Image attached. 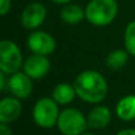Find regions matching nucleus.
Segmentation results:
<instances>
[{
	"label": "nucleus",
	"mask_w": 135,
	"mask_h": 135,
	"mask_svg": "<svg viewBox=\"0 0 135 135\" xmlns=\"http://www.w3.org/2000/svg\"><path fill=\"white\" fill-rule=\"evenodd\" d=\"M76 95L88 103H100L108 94V83L102 74L96 70H85L74 82Z\"/></svg>",
	"instance_id": "1"
},
{
	"label": "nucleus",
	"mask_w": 135,
	"mask_h": 135,
	"mask_svg": "<svg viewBox=\"0 0 135 135\" xmlns=\"http://www.w3.org/2000/svg\"><path fill=\"white\" fill-rule=\"evenodd\" d=\"M85 20L96 27H105L116 19L119 13L117 0H90L84 7Z\"/></svg>",
	"instance_id": "2"
},
{
	"label": "nucleus",
	"mask_w": 135,
	"mask_h": 135,
	"mask_svg": "<svg viewBox=\"0 0 135 135\" xmlns=\"http://www.w3.org/2000/svg\"><path fill=\"white\" fill-rule=\"evenodd\" d=\"M32 116L35 122L43 128H51L58 121L59 110L58 103L50 97L40 98L36 102L32 110Z\"/></svg>",
	"instance_id": "3"
},
{
	"label": "nucleus",
	"mask_w": 135,
	"mask_h": 135,
	"mask_svg": "<svg viewBox=\"0 0 135 135\" xmlns=\"http://www.w3.org/2000/svg\"><path fill=\"white\" fill-rule=\"evenodd\" d=\"M57 126L63 135H82L88 127L86 117L75 108H66L59 113Z\"/></svg>",
	"instance_id": "4"
},
{
	"label": "nucleus",
	"mask_w": 135,
	"mask_h": 135,
	"mask_svg": "<svg viewBox=\"0 0 135 135\" xmlns=\"http://www.w3.org/2000/svg\"><path fill=\"white\" fill-rule=\"evenodd\" d=\"M23 54L14 42L8 39L0 40V70L12 75L23 66Z\"/></svg>",
	"instance_id": "5"
},
{
	"label": "nucleus",
	"mask_w": 135,
	"mask_h": 135,
	"mask_svg": "<svg viewBox=\"0 0 135 135\" xmlns=\"http://www.w3.org/2000/svg\"><path fill=\"white\" fill-rule=\"evenodd\" d=\"M47 17V8L43 2L35 1L28 4L21 11L20 24L25 30L36 31L45 23Z\"/></svg>",
	"instance_id": "6"
},
{
	"label": "nucleus",
	"mask_w": 135,
	"mask_h": 135,
	"mask_svg": "<svg viewBox=\"0 0 135 135\" xmlns=\"http://www.w3.org/2000/svg\"><path fill=\"white\" fill-rule=\"evenodd\" d=\"M27 47L35 55L49 56L56 50L57 43L54 36L42 30H36L28 35L26 40Z\"/></svg>",
	"instance_id": "7"
},
{
	"label": "nucleus",
	"mask_w": 135,
	"mask_h": 135,
	"mask_svg": "<svg viewBox=\"0 0 135 135\" xmlns=\"http://www.w3.org/2000/svg\"><path fill=\"white\" fill-rule=\"evenodd\" d=\"M50 68H51V63L47 56L35 54L28 56L23 64L24 72L32 79L43 78L49 72Z\"/></svg>",
	"instance_id": "8"
},
{
	"label": "nucleus",
	"mask_w": 135,
	"mask_h": 135,
	"mask_svg": "<svg viewBox=\"0 0 135 135\" xmlns=\"http://www.w3.org/2000/svg\"><path fill=\"white\" fill-rule=\"evenodd\" d=\"M7 86L14 97L18 100H26L32 93V78H30L25 72H14L9 77Z\"/></svg>",
	"instance_id": "9"
},
{
	"label": "nucleus",
	"mask_w": 135,
	"mask_h": 135,
	"mask_svg": "<svg viewBox=\"0 0 135 135\" xmlns=\"http://www.w3.org/2000/svg\"><path fill=\"white\" fill-rule=\"evenodd\" d=\"M21 114V103L17 97H5L0 100V122L11 123Z\"/></svg>",
	"instance_id": "10"
},
{
	"label": "nucleus",
	"mask_w": 135,
	"mask_h": 135,
	"mask_svg": "<svg viewBox=\"0 0 135 135\" xmlns=\"http://www.w3.org/2000/svg\"><path fill=\"white\" fill-rule=\"evenodd\" d=\"M112 121V112L105 105H97L89 112L86 116L88 127L93 129H103Z\"/></svg>",
	"instance_id": "11"
},
{
	"label": "nucleus",
	"mask_w": 135,
	"mask_h": 135,
	"mask_svg": "<svg viewBox=\"0 0 135 135\" xmlns=\"http://www.w3.org/2000/svg\"><path fill=\"white\" fill-rule=\"evenodd\" d=\"M59 17H61L62 21H64L65 24L76 25L85 19V11L78 4L70 2V4H66L62 7L61 12H59Z\"/></svg>",
	"instance_id": "12"
},
{
	"label": "nucleus",
	"mask_w": 135,
	"mask_h": 135,
	"mask_svg": "<svg viewBox=\"0 0 135 135\" xmlns=\"http://www.w3.org/2000/svg\"><path fill=\"white\" fill-rule=\"evenodd\" d=\"M116 115L124 122L135 120V95H127L117 102Z\"/></svg>",
	"instance_id": "13"
},
{
	"label": "nucleus",
	"mask_w": 135,
	"mask_h": 135,
	"mask_svg": "<svg viewBox=\"0 0 135 135\" xmlns=\"http://www.w3.org/2000/svg\"><path fill=\"white\" fill-rule=\"evenodd\" d=\"M131 55L126 51V49H116L113 50L105 57V65L110 70H121L128 63V59Z\"/></svg>",
	"instance_id": "14"
},
{
	"label": "nucleus",
	"mask_w": 135,
	"mask_h": 135,
	"mask_svg": "<svg viewBox=\"0 0 135 135\" xmlns=\"http://www.w3.org/2000/svg\"><path fill=\"white\" fill-rule=\"evenodd\" d=\"M76 96L74 85H70L68 83H61L55 86L52 90V98L58 104H69L74 101Z\"/></svg>",
	"instance_id": "15"
},
{
	"label": "nucleus",
	"mask_w": 135,
	"mask_h": 135,
	"mask_svg": "<svg viewBox=\"0 0 135 135\" xmlns=\"http://www.w3.org/2000/svg\"><path fill=\"white\" fill-rule=\"evenodd\" d=\"M124 49L131 56L135 57V20L127 24L123 33Z\"/></svg>",
	"instance_id": "16"
},
{
	"label": "nucleus",
	"mask_w": 135,
	"mask_h": 135,
	"mask_svg": "<svg viewBox=\"0 0 135 135\" xmlns=\"http://www.w3.org/2000/svg\"><path fill=\"white\" fill-rule=\"evenodd\" d=\"M12 8V0H0V17H5Z\"/></svg>",
	"instance_id": "17"
},
{
	"label": "nucleus",
	"mask_w": 135,
	"mask_h": 135,
	"mask_svg": "<svg viewBox=\"0 0 135 135\" xmlns=\"http://www.w3.org/2000/svg\"><path fill=\"white\" fill-rule=\"evenodd\" d=\"M0 135H12V131L7 123H1L0 122Z\"/></svg>",
	"instance_id": "18"
},
{
	"label": "nucleus",
	"mask_w": 135,
	"mask_h": 135,
	"mask_svg": "<svg viewBox=\"0 0 135 135\" xmlns=\"http://www.w3.org/2000/svg\"><path fill=\"white\" fill-rule=\"evenodd\" d=\"M116 135H135V128H124L117 132Z\"/></svg>",
	"instance_id": "19"
},
{
	"label": "nucleus",
	"mask_w": 135,
	"mask_h": 135,
	"mask_svg": "<svg viewBox=\"0 0 135 135\" xmlns=\"http://www.w3.org/2000/svg\"><path fill=\"white\" fill-rule=\"evenodd\" d=\"M5 75L6 74L0 70V93H1L2 89H4L5 85H6V77H5Z\"/></svg>",
	"instance_id": "20"
},
{
	"label": "nucleus",
	"mask_w": 135,
	"mask_h": 135,
	"mask_svg": "<svg viewBox=\"0 0 135 135\" xmlns=\"http://www.w3.org/2000/svg\"><path fill=\"white\" fill-rule=\"evenodd\" d=\"M51 1L55 2V4H57V5H62V6H64V5L72 2V0H51Z\"/></svg>",
	"instance_id": "21"
},
{
	"label": "nucleus",
	"mask_w": 135,
	"mask_h": 135,
	"mask_svg": "<svg viewBox=\"0 0 135 135\" xmlns=\"http://www.w3.org/2000/svg\"><path fill=\"white\" fill-rule=\"evenodd\" d=\"M82 135H94V134H82Z\"/></svg>",
	"instance_id": "22"
}]
</instances>
